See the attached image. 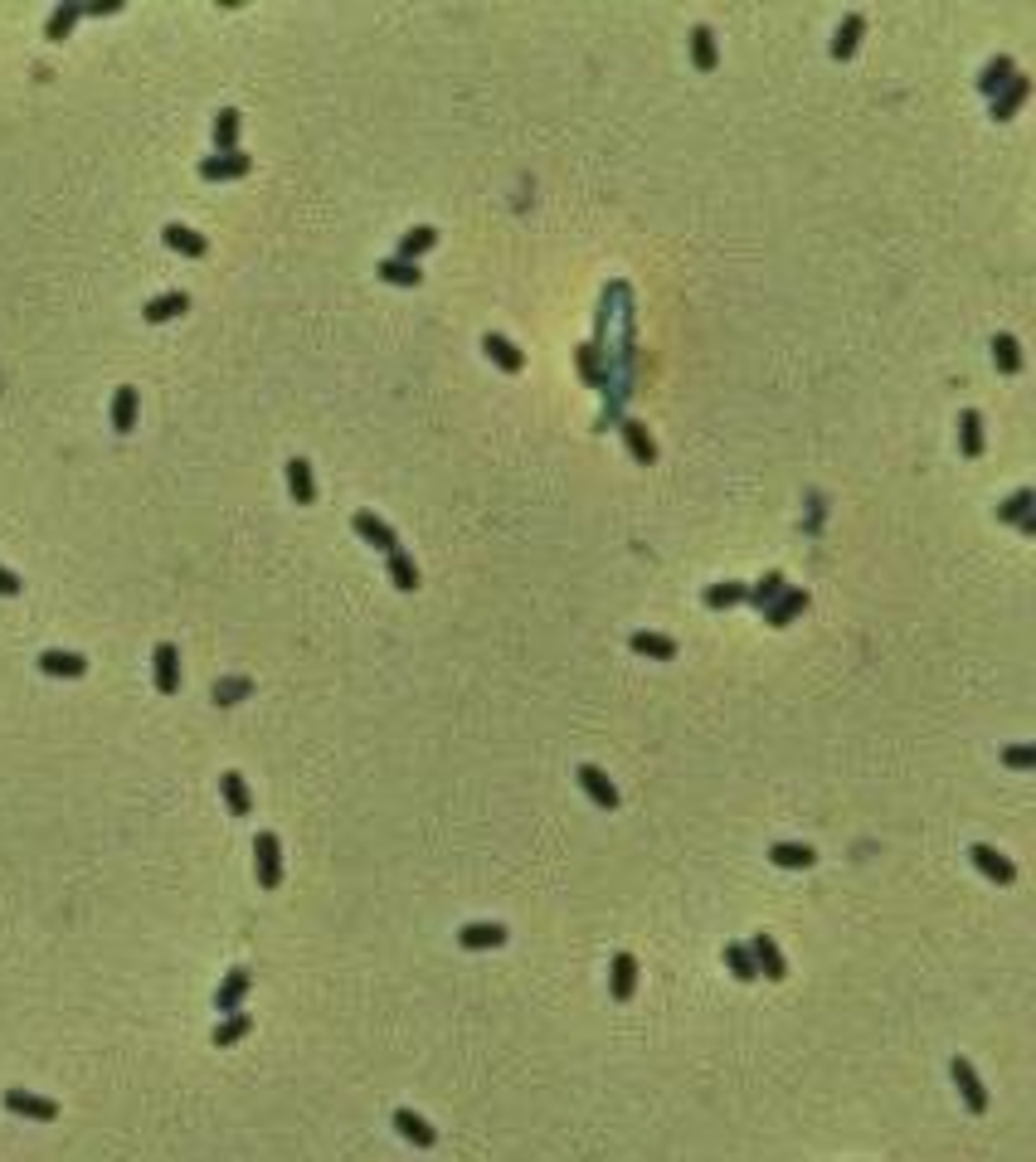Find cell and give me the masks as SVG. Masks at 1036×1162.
I'll list each match as a JSON object with an SVG mask.
<instances>
[{"label": "cell", "instance_id": "obj_5", "mask_svg": "<svg viewBox=\"0 0 1036 1162\" xmlns=\"http://www.w3.org/2000/svg\"><path fill=\"white\" fill-rule=\"evenodd\" d=\"M968 861H973L978 876L993 881V886H1012V881H1017V866H1012L998 847H988V842H973V847H968Z\"/></svg>", "mask_w": 1036, "mask_h": 1162}, {"label": "cell", "instance_id": "obj_15", "mask_svg": "<svg viewBox=\"0 0 1036 1162\" xmlns=\"http://www.w3.org/2000/svg\"><path fill=\"white\" fill-rule=\"evenodd\" d=\"M287 497L297 507H317V477H312V462L307 458H287Z\"/></svg>", "mask_w": 1036, "mask_h": 1162}, {"label": "cell", "instance_id": "obj_11", "mask_svg": "<svg viewBox=\"0 0 1036 1162\" xmlns=\"http://www.w3.org/2000/svg\"><path fill=\"white\" fill-rule=\"evenodd\" d=\"M151 676H156V691H161V696H175V691H180V652L171 643H156V652H151Z\"/></svg>", "mask_w": 1036, "mask_h": 1162}, {"label": "cell", "instance_id": "obj_34", "mask_svg": "<svg viewBox=\"0 0 1036 1162\" xmlns=\"http://www.w3.org/2000/svg\"><path fill=\"white\" fill-rule=\"evenodd\" d=\"M750 599V584H740V579H725V584H706V594H701V604L706 608H735V604H745Z\"/></svg>", "mask_w": 1036, "mask_h": 1162}, {"label": "cell", "instance_id": "obj_23", "mask_svg": "<svg viewBox=\"0 0 1036 1162\" xmlns=\"http://www.w3.org/2000/svg\"><path fill=\"white\" fill-rule=\"evenodd\" d=\"M623 443H628V458H633V462H643V467L657 462V438L648 433V423L623 418Z\"/></svg>", "mask_w": 1036, "mask_h": 1162}, {"label": "cell", "instance_id": "obj_29", "mask_svg": "<svg viewBox=\"0 0 1036 1162\" xmlns=\"http://www.w3.org/2000/svg\"><path fill=\"white\" fill-rule=\"evenodd\" d=\"M628 647H633L638 656H652V661H671V656H676V638L652 633V628H638V633L628 638Z\"/></svg>", "mask_w": 1036, "mask_h": 1162}, {"label": "cell", "instance_id": "obj_37", "mask_svg": "<svg viewBox=\"0 0 1036 1162\" xmlns=\"http://www.w3.org/2000/svg\"><path fill=\"white\" fill-rule=\"evenodd\" d=\"M1036 516V492L1032 487H1017L1008 502H998V520H1008V525H1017V520Z\"/></svg>", "mask_w": 1036, "mask_h": 1162}, {"label": "cell", "instance_id": "obj_7", "mask_svg": "<svg viewBox=\"0 0 1036 1162\" xmlns=\"http://www.w3.org/2000/svg\"><path fill=\"white\" fill-rule=\"evenodd\" d=\"M750 958H755L760 978H769V983H783V978H788V958H783V948H778L765 929L750 939Z\"/></svg>", "mask_w": 1036, "mask_h": 1162}, {"label": "cell", "instance_id": "obj_12", "mask_svg": "<svg viewBox=\"0 0 1036 1162\" xmlns=\"http://www.w3.org/2000/svg\"><path fill=\"white\" fill-rule=\"evenodd\" d=\"M482 356H487L497 370H507V375H520V370H525V356H520V346H517V341H507L502 331H487V336H482Z\"/></svg>", "mask_w": 1036, "mask_h": 1162}, {"label": "cell", "instance_id": "obj_40", "mask_svg": "<svg viewBox=\"0 0 1036 1162\" xmlns=\"http://www.w3.org/2000/svg\"><path fill=\"white\" fill-rule=\"evenodd\" d=\"M249 691H254V681H249V676H224V681H215L210 701H215V705H239Z\"/></svg>", "mask_w": 1036, "mask_h": 1162}, {"label": "cell", "instance_id": "obj_30", "mask_svg": "<svg viewBox=\"0 0 1036 1162\" xmlns=\"http://www.w3.org/2000/svg\"><path fill=\"white\" fill-rule=\"evenodd\" d=\"M136 409H141V394H136V385H123L118 394H113V433H123V438H127L131 428H136Z\"/></svg>", "mask_w": 1036, "mask_h": 1162}, {"label": "cell", "instance_id": "obj_38", "mask_svg": "<svg viewBox=\"0 0 1036 1162\" xmlns=\"http://www.w3.org/2000/svg\"><path fill=\"white\" fill-rule=\"evenodd\" d=\"M993 365L1003 370V375H1017L1022 370V346H1017V336H993Z\"/></svg>", "mask_w": 1036, "mask_h": 1162}, {"label": "cell", "instance_id": "obj_28", "mask_svg": "<svg viewBox=\"0 0 1036 1162\" xmlns=\"http://www.w3.org/2000/svg\"><path fill=\"white\" fill-rule=\"evenodd\" d=\"M220 793H224V802H229V812H234V817H249V812H254V793H249V783H244V774H239V769L220 774Z\"/></svg>", "mask_w": 1036, "mask_h": 1162}, {"label": "cell", "instance_id": "obj_22", "mask_svg": "<svg viewBox=\"0 0 1036 1162\" xmlns=\"http://www.w3.org/2000/svg\"><path fill=\"white\" fill-rule=\"evenodd\" d=\"M769 861H774L778 871H808V866H817V851H813L808 842H774V847H769Z\"/></svg>", "mask_w": 1036, "mask_h": 1162}, {"label": "cell", "instance_id": "obj_8", "mask_svg": "<svg viewBox=\"0 0 1036 1162\" xmlns=\"http://www.w3.org/2000/svg\"><path fill=\"white\" fill-rule=\"evenodd\" d=\"M351 530L370 545V550H380V555H394L399 550V535H394V525L389 520H380L375 511H356L351 516Z\"/></svg>", "mask_w": 1036, "mask_h": 1162}, {"label": "cell", "instance_id": "obj_16", "mask_svg": "<svg viewBox=\"0 0 1036 1162\" xmlns=\"http://www.w3.org/2000/svg\"><path fill=\"white\" fill-rule=\"evenodd\" d=\"M39 671H44V676H54V681H78V676L88 671V656L49 647V652H39Z\"/></svg>", "mask_w": 1036, "mask_h": 1162}, {"label": "cell", "instance_id": "obj_41", "mask_svg": "<svg viewBox=\"0 0 1036 1162\" xmlns=\"http://www.w3.org/2000/svg\"><path fill=\"white\" fill-rule=\"evenodd\" d=\"M783 589H788V579H783L778 569H769V574H765V579H760V584L750 589V599H745V604H755V608L765 613V608L774 604V599H778V594H783Z\"/></svg>", "mask_w": 1036, "mask_h": 1162}, {"label": "cell", "instance_id": "obj_19", "mask_svg": "<svg viewBox=\"0 0 1036 1162\" xmlns=\"http://www.w3.org/2000/svg\"><path fill=\"white\" fill-rule=\"evenodd\" d=\"M633 993H638V958L618 953L614 968H609V997L614 1002H633Z\"/></svg>", "mask_w": 1036, "mask_h": 1162}, {"label": "cell", "instance_id": "obj_27", "mask_svg": "<svg viewBox=\"0 0 1036 1162\" xmlns=\"http://www.w3.org/2000/svg\"><path fill=\"white\" fill-rule=\"evenodd\" d=\"M239 127H244L239 108H220V113H215V127H210V136H215V151H220V156L239 151Z\"/></svg>", "mask_w": 1036, "mask_h": 1162}, {"label": "cell", "instance_id": "obj_32", "mask_svg": "<svg viewBox=\"0 0 1036 1162\" xmlns=\"http://www.w3.org/2000/svg\"><path fill=\"white\" fill-rule=\"evenodd\" d=\"M691 64H696L701 73H711V69L720 64V49H715V29H711V24H696V29H691Z\"/></svg>", "mask_w": 1036, "mask_h": 1162}, {"label": "cell", "instance_id": "obj_1", "mask_svg": "<svg viewBox=\"0 0 1036 1162\" xmlns=\"http://www.w3.org/2000/svg\"><path fill=\"white\" fill-rule=\"evenodd\" d=\"M254 876H259V891H277L282 886V842H277V832H259L254 837Z\"/></svg>", "mask_w": 1036, "mask_h": 1162}, {"label": "cell", "instance_id": "obj_25", "mask_svg": "<svg viewBox=\"0 0 1036 1162\" xmlns=\"http://www.w3.org/2000/svg\"><path fill=\"white\" fill-rule=\"evenodd\" d=\"M385 569H389V584H394L399 594H414V589L423 584V579H419V564H414V555H409L404 545H399L394 555H385Z\"/></svg>", "mask_w": 1036, "mask_h": 1162}, {"label": "cell", "instance_id": "obj_4", "mask_svg": "<svg viewBox=\"0 0 1036 1162\" xmlns=\"http://www.w3.org/2000/svg\"><path fill=\"white\" fill-rule=\"evenodd\" d=\"M574 778H579V788H584V798H589V802H594L599 812H618V802H623V798H618V788H614V778L604 774L599 764H579V769H574Z\"/></svg>", "mask_w": 1036, "mask_h": 1162}, {"label": "cell", "instance_id": "obj_44", "mask_svg": "<svg viewBox=\"0 0 1036 1162\" xmlns=\"http://www.w3.org/2000/svg\"><path fill=\"white\" fill-rule=\"evenodd\" d=\"M118 10H123L118 0H113V5H83V15H98V20H103V15H118Z\"/></svg>", "mask_w": 1036, "mask_h": 1162}, {"label": "cell", "instance_id": "obj_2", "mask_svg": "<svg viewBox=\"0 0 1036 1162\" xmlns=\"http://www.w3.org/2000/svg\"><path fill=\"white\" fill-rule=\"evenodd\" d=\"M5 1109H10L15 1119H29V1124H54V1119H59V1099H44V1094H34V1089H20V1085L5 1089Z\"/></svg>", "mask_w": 1036, "mask_h": 1162}, {"label": "cell", "instance_id": "obj_26", "mask_svg": "<svg viewBox=\"0 0 1036 1162\" xmlns=\"http://www.w3.org/2000/svg\"><path fill=\"white\" fill-rule=\"evenodd\" d=\"M1017 78V59H1008V54H998V59H988V69L978 73V93H988V98H998L1008 83Z\"/></svg>", "mask_w": 1036, "mask_h": 1162}, {"label": "cell", "instance_id": "obj_43", "mask_svg": "<svg viewBox=\"0 0 1036 1162\" xmlns=\"http://www.w3.org/2000/svg\"><path fill=\"white\" fill-rule=\"evenodd\" d=\"M20 589H25V579H20L15 569H5V564H0V599H15Z\"/></svg>", "mask_w": 1036, "mask_h": 1162}, {"label": "cell", "instance_id": "obj_17", "mask_svg": "<svg viewBox=\"0 0 1036 1162\" xmlns=\"http://www.w3.org/2000/svg\"><path fill=\"white\" fill-rule=\"evenodd\" d=\"M394 1129H399V1138L404 1143H414V1148H433L438 1143V1129L423 1119V1114H414V1109H394V1119H389Z\"/></svg>", "mask_w": 1036, "mask_h": 1162}, {"label": "cell", "instance_id": "obj_24", "mask_svg": "<svg viewBox=\"0 0 1036 1162\" xmlns=\"http://www.w3.org/2000/svg\"><path fill=\"white\" fill-rule=\"evenodd\" d=\"M438 244V229L433 224H414V229H404L399 234V249H394V259H404V263H419L428 249Z\"/></svg>", "mask_w": 1036, "mask_h": 1162}, {"label": "cell", "instance_id": "obj_13", "mask_svg": "<svg viewBox=\"0 0 1036 1162\" xmlns=\"http://www.w3.org/2000/svg\"><path fill=\"white\" fill-rule=\"evenodd\" d=\"M1027 98H1032V78H1027V73H1017V78H1012V83H1008V88L993 98V113H988V118H993V122H1012V118L1022 113V103H1027Z\"/></svg>", "mask_w": 1036, "mask_h": 1162}, {"label": "cell", "instance_id": "obj_35", "mask_svg": "<svg viewBox=\"0 0 1036 1162\" xmlns=\"http://www.w3.org/2000/svg\"><path fill=\"white\" fill-rule=\"evenodd\" d=\"M249 1032H254V1017H249V1012H229V1017H220V1027H215V1036H210V1045L229 1050V1045H239Z\"/></svg>", "mask_w": 1036, "mask_h": 1162}, {"label": "cell", "instance_id": "obj_10", "mask_svg": "<svg viewBox=\"0 0 1036 1162\" xmlns=\"http://www.w3.org/2000/svg\"><path fill=\"white\" fill-rule=\"evenodd\" d=\"M458 944H463L468 953H487V948H502V944H507V924H497V919H477V924H463V929H458Z\"/></svg>", "mask_w": 1036, "mask_h": 1162}, {"label": "cell", "instance_id": "obj_18", "mask_svg": "<svg viewBox=\"0 0 1036 1162\" xmlns=\"http://www.w3.org/2000/svg\"><path fill=\"white\" fill-rule=\"evenodd\" d=\"M190 312V292H161V297H151L146 307H141V321L146 326H161V321H175V316H185Z\"/></svg>", "mask_w": 1036, "mask_h": 1162}, {"label": "cell", "instance_id": "obj_39", "mask_svg": "<svg viewBox=\"0 0 1036 1162\" xmlns=\"http://www.w3.org/2000/svg\"><path fill=\"white\" fill-rule=\"evenodd\" d=\"M725 968H730L735 983H755L760 978V968L750 958V944H725Z\"/></svg>", "mask_w": 1036, "mask_h": 1162}, {"label": "cell", "instance_id": "obj_21", "mask_svg": "<svg viewBox=\"0 0 1036 1162\" xmlns=\"http://www.w3.org/2000/svg\"><path fill=\"white\" fill-rule=\"evenodd\" d=\"M803 608H808V589H793V584H788L774 604L765 608V623H769V628H788V623H793Z\"/></svg>", "mask_w": 1036, "mask_h": 1162}, {"label": "cell", "instance_id": "obj_3", "mask_svg": "<svg viewBox=\"0 0 1036 1162\" xmlns=\"http://www.w3.org/2000/svg\"><path fill=\"white\" fill-rule=\"evenodd\" d=\"M949 1075H954V1085H959V1094H963V1109L968 1114H988V1085L978 1080V1070H973V1060H963V1055H954L949 1060Z\"/></svg>", "mask_w": 1036, "mask_h": 1162}, {"label": "cell", "instance_id": "obj_9", "mask_svg": "<svg viewBox=\"0 0 1036 1162\" xmlns=\"http://www.w3.org/2000/svg\"><path fill=\"white\" fill-rule=\"evenodd\" d=\"M249 988H254V973H249V968H229V973H224V983L215 988V1012H220V1017L239 1012V1007H244V997H249Z\"/></svg>", "mask_w": 1036, "mask_h": 1162}, {"label": "cell", "instance_id": "obj_14", "mask_svg": "<svg viewBox=\"0 0 1036 1162\" xmlns=\"http://www.w3.org/2000/svg\"><path fill=\"white\" fill-rule=\"evenodd\" d=\"M161 244H166L171 254H180V259H205V254H210V239L195 234L190 224H166V229H161Z\"/></svg>", "mask_w": 1036, "mask_h": 1162}, {"label": "cell", "instance_id": "obj_42", "mask_svg": "<svg viewBox=\"0 0 1036 1162\" xmlns=\"http://www.w3.org/2000/svg\"><path fill=\"white\" fill-rule=\"evenodd\" d=\"M1003 764L1017 769V774H1027V769L1036 764V750L1032 745H1008V750H1003Z\"/></svg>", "mask_w": 1036, "mask_h": 1162}, {"label": "cell", "instance_id": "obj_20", "mask_svg": "<svg viewBox=\"0 0 1036 1162\" xmlns=\"http://www.w3.org/2000/svg\"><path fill=\"white\" fill-rule=\"evenodd\" d=\"M862 34H866V15H862V10H852V15L837 24V34H832L827 54H832V59H852V54H857V44H862Z\"/></svg>", "mask_w": 1036, "mask_h": 1162}, {"label": "cell", "instance_id": "obj_6", "mask_svg": "<svg viewBox=\"0 0 1036 1162\" xmlns=\"http://www.w3.org/2000/svg\"><path fill=\"white\" fill-rule=\"evenodd\" d=\"M249 170H254V156H249V151H229V156L215 151V156L200 161V180H210V185H215V180H244Z\"/></svg>", "mask_w": 1036, "mask_h": 1162}, {"label": "cell", "instance_id": "obj_33", "mask_svg": "<svg viewBox=\"0 0 1036 1162\" xmlns=\"http://www.w3.org/2000/svg\"><path fill=\"white\" fill-rule=\"evenodd\" d=\"M959 453L963 458H983V413L978 409L959 413Z\"/></svg>", "mask_w": 1036, "mask_h": 1162}, {"label": "cell", "instance_id": "obj_31", "mask_svg": "<svg viewBox=\"0 0 1036 1162\" xmlns=\"http://www.w3.org/2000/svg\"><path fill=\"white\" fill-rule=\"evenodd\" d=\"M375 272H380V282H389V287H419L423 282V267L419 263H404V259H380L375 263Z\"/></svg>", "mask_w": 1036, "mask_h": 1162}, {"label": "cell", "instance_id": "obj_36", "mask_svg": "<svg viewBox=\"0 0 1036 1162\" xmlns=\"http://www.w3.org/2000/svg\"><path fill=\"white\" fill-rule=\"evenodd\" d=\"M78 15H83V5H74V0H64V5H54L49 10V24H44V39H69V29L78 24Z\"/></svg>", "mask_w": 1036, "mask_h": 1162}]
</instances>
